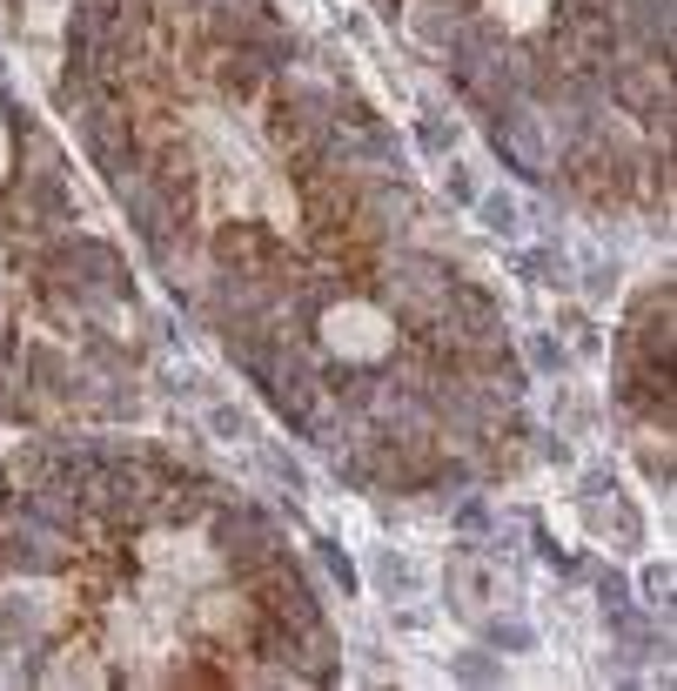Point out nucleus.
Listing matches in <instances>:
<instances>
[{
    "label": "nucleus",
    "instance_id": "f257e3e1",
    "mask_svg": "<svg viewBox=\"0 0 677 691\" xmlns=\"http://www.w3.org/2000/svg\"><path fill=\"white\" fill-rule=\"evenodd\" d=\"M74 611L82 591L67 585V570H0V658L14 684H27V665L74 631Z\"/></svg>",
    "mask_w": 677,
    "mask_h": 691
},
{
    "label": "nucleus",
    "instance_id": "f03ea898",
    "mask_svg": "<svg viewBox=\"0 0 677 691\" xmlns=\"http://www.w3.org/2000/svg\"><path fill=\"white\" fill-rule=\"evenodd\" d=\"M403 323H396L383 302L363 282H336L309 316V342L315 356L329 363V376H355V369H383L396 350H403Z\"/></svg>",
    "mask_w": 677,
    "mask_h": 691
},
{
    "label": "nucleus",
    "instance_id": "7ed1b4c3",
    "mask_svg": "<svg viewBox=\"0 0 677 691\" xmlns=\"http://www.w3.org/2000/svg\"><path fill=\"white\" fill-rule=\"evenodd\" d=\"M450 289H456L450 262L429 255V249H403V242H396V249L383 255V268H376V302H383V310L403 323V329L436 323V310L450 302Z\"/></svg>",
    "mask_w": 677,
    "mask_h": 691
},
{
    "label": "nucleus",
    "instance_id": "20e7f679",
    "mask_svg": "<svg viewBox=\"0 0 677 691\" xmlns=\"http://www.w3.org/2000/svg\"><path fill=\"white\" fill-rule=\"evenodd\" d=\"M503 598V578H497V564L484 557V551H476V537H463V544H456V557H450V611H456V618H484V611Z\"/></svg>",
    "mask_w": 677,
    "mask_h": 691
},
{
    "label": "nucleus",
    "instance_id": "39448f33",
    "mask_svg": "<svg viewBox=\"0 0 677 691\" xmlns=\"http://www.w3.org/2000/svg\"><path fill=\"white\" fill-rule=\"evenodd\" d=\"M396 21H403V34H410L416 48L443 54V41H450L469 14H463V0H396Z\"/></svg>",
    "mask_w": 677,
    "mask_h": 691
},
{
    "label": "nucleus",
    "instance_id": "423d86ee",
    "mask_svg": "<svg viewBox=\"0 0 677 691\" xmlns=\"http://www.w3.org/2000/svg\"><path fill=\"white\" fill-rule=\"evenodd\" d=\"M510 276H524L530 289H571L577 268H571L564 249H556V236H543L537 249H516V255H510Z\"/></svg>",
    "mask_w": 677,
    "mask_h": 691
},
{
    "label": "nucleus",
    "instance_id": "0eeeda50",
    "mask_svg": "<svg viewBox=\"0 0 677 691\" xmlns=\"http://www.w3.org/2000/svg\"><path fill=\"white\" fill-rule=\"evenodd\" d=\"M369 578H376V591H383L389 604H416V591H423V570H416L410 551H376Z\"/></svg>",
    "mask_w": 677,
    "mask_h": 691
},
{
    "label": "nucleus",
    "instance_id": "6e6552de",
    "mask_svg": "<svg viewBox=\"0 0 677 691\" xmlns=\"http://www.w3.org/2000/svg\"><path fill=\"white\" fill-rule=\"evenodd\" d=\"M469 209H476V222H484V236H497V242H516V236L530 228V222H524V202H516V196H497V188H484Z\"/></svg>",
    "mask_w": 677,
    "mask_h": 691
},
{
    "label": "nucleus",
    "instance_id": "1a4fd4ad",
    "mask_svg": "<svg viewBox=\"0 0 677 691\" xmlns=\"http://www.w3.org/2000/svg\"><path fill=\"white\" fill-rule=\"evenodd\" d=\"M209 437L215 443H255L262 437V424L242 410V403H222V397H209Z\"/></svg>",
    "mask_w": 677,
    "mask_h": 691
},
{
    "label": "nucleus",
    "instance_id": "9d476101",
    "mask_svg": "<svg viewBox=\"0 0 677 691\" xmlns=\"http://www.w3.org/2000/svg\"><path fill=\"white\" fill-rule=\"evenodd\" d=\"M249 450H255V456H262V470H268V477H275V483H283V490H289V497H309V470H302V464H296V456H289V450H283V443H268V437H255V443H249Z\"/></svg>",
    "mask_w": 677,
    "mask_h": 691
},
{
    "label": "nucleus",
    "instance_id": "9b49d317",
    "mask_svg": "<svg viewBox=\"0 0 677 691\" xmlns=\"http://www.w3.org/2000/svg\"><path fill=\"white\" fill-rule=\"evenodd\" d=\"M637 464H644L651 490L670 497V430H637Z\"/></svg>",
    "mask_w": 677,
    "mask_h": 691
},
{
    "label": "nucleus",
    "instance_id": "f8f14e48",
    "mask_svg": "<svg viewBox=\"0 0 677 691\" xmlns=\"http://www.w3.org/2000/svg\"><path fill=\"white\" fill-rule=\"evenodd\" d=\"M484 625V638H490V651H510V658H524V651H537V631H530V618H476Z\"/></svg>",
    "mask_w": 677,
    "mask_h": 691
},
{
    "label": "nucleus",
    "instance_id": "ddd939ff",
    "mask_svg": "<svg viewBox=\"0 0 677 691\" xmlns=\"http://www.w3.org/2000/svg\"><path fill=\"white\" fill-rule=\"evenodd\" d=\"M524 363H530L537 376H564V369H571V342H556L550 329H530V336H524Z\"/></svg>",
    "mask_w": 677,
    "mask_h": 691
},
{
    "label": "nucleus",
    "instance_id": "4468645a",
    "mask_svg": "<svg viewBox=\"0 0 677 691\" xmlns=\"http://www.w3.org/2000/svg\"><path fill=\"white\" fill-rule=\"evenodd\" d=\"M309 551H315V564H323V570H329V585H336L342 598H355V591H363V578H355V564H349V551L336 544V537H315V544H309Z\"/></svg>",
    "mask_w": 677,
    "mask_h": 691
},
{
    "label": "nucleus",
    "instance_id": "2eb2a0df",
    "mask_svg": "<svg viewBox=\"0 0 677 691\" xmlns=\"http://www.w3.org/2000/svg\"><path fill=\"white\" fill-rule=\"evenodd\" d=\"M450 678H463V684H503V658H490L484 644L450 651Z\"/></svg>",
    "mask_w": 677,
    "mask_h": 691
},
{
    "label": "nucleus",
    "instance_id": "dca6fc26",
    "mask_svg": "<svg viewBox=\"0 0 677 691\" xmlns=\"http://www.w3.org/2000/svg\"><path fill=\"white\" fill-rule=\"evenodd\" d=\"M456 122H450V114L443 108H423V122H416V141H423V155H436V162H443V155H456Z\"/></svg>",
    "mask_w": 677,
    "mask_h": 691
},
{
    "label": "nucleus",
    "instance_id": "f3484780",
    "mask_svg": "<svg viewBox=\"0 0 677 691\" xmlns=\"http://www.w3.org/2000/svg\"><path fill=\"white\" fill-rule=\"evenodd\" d=\"M450 524H456L463 537H484V530L497 524V511H490V497L463 483V497H456V504H450Z\"/></svg>",
    "mask_w": 677,
    "mask_h": 691
},
{
    "label": "nucleus",
    "instance_id": "a211bd4d",
    "mask_svg": "<svg viewBox=\"0 0 677 691\" xmlns=\"http://www.w3.org/2000/svg\"><path fill=\"white\" fill-rule=\"evenodd\" d=\"M443 196H450L456 209H469L476 196H484V181H476V168H469V162H456V155H443Z\"/></svg>",
    "mask_w": 677,
    "mask_h": 691
},
{
    "label": "nucleus",
    "instance_id": "6ab92c4d",
    "mask_svg": "<svg viewBox=\"0 0 677 691\" xmlns=\"http://www.w3.org/2000/svg\"><path fill=\"white\" fill-rule=\"evenodd\" d=\"M162 390H168V397H202V403H209V397H215V376L188 369V363H168V369H162Z\"/></svg>",
    "mask_w": 677,
    "mask_h": 691
},
{
    "label": "nucleus",
    "instance_id": "aec40b11",
    "mask_svg": "<svg viewBox=\"0 0 677 691\" xmlns=\"http://www.w3.org/2000/svg\"><path fill=\"white\" fill-rule=\"evenodd\" d=\"M637 598H644V611H664V618H670V564H644V570H637Z\"/></svg>",
    "mask_w": 677,
    "mask_h": 691
},
{
    "label": "nucleus",
    "instance_id": "412c9836",
    "mask_svg": "<svg viewBox=\"0 0 677 691\" xmlns=\"http://www.w3.org/2000/svg\"><path fill=\"white\" fill-rule=\"evenodd\" d=\"M577 282H584V296H590V302H611L624 276H617V262H604V255H597V262H584V276H577Z\"/></svg>",
    "mask_w": 677,
    "mask_h": 691
},
{
    "label": "nucleus",
    "instance_id": "4be33fe9",
    "mask_svg": "<svg viewBox=\"0 0 677 691\" xmlns=\"http://www.w3.org/2000/svg\"><path fill=\"white\" fill-rule=\"evenodd\" d=\"M604 497H617V477H611L604 464H590V470H584V483H577V504H584V511H597Z\"/></svg>",
    "mask_w": 677,
    "mask_h": 691
},
{
    "label": "nucleus",
    "instance_id": "5701e85b",
    "mask_svg": "<svg viewBox=\"0 0 677 691\" xmlns=\"http://www.w3.org/2000/svg\"><path fill=\"white\" fill-rule=\"evenodd\" d=\"M537 456H543V464H556V470L577 464V450H571V437H564V430H543V437H537Z\"/></svg>",
    "mask_w": 677,
    "mask_h": 691
}]
</instances>
